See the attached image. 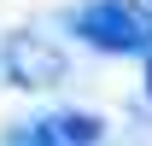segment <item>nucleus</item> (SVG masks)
<instances>
[{"mask_svg":"<svg viewBox=\"0 0 152 146\" xmlns=\"http://www.w3.org/2000/svg\"><path fill=\"white\" fill-rule=\"evenodd\" d=\"M140 58H146V93H152V47H146V53H140Z\"/></svg>","mask_w":152,"mask_h":146,"instance_id":"5","label":"nucleus"},{"mask_svg":"<svg viewBox=\"0 0 152 146\" xmlns=\"http://www.w3.org/2000/svg\"><path fill=\"white\" fill-rule=\"evenodd\" d=\"M0 70H6L12 88L47 93V88L64 82V53L47 35H35V29H18V35H6V47H0Z\"/></svg>","mask_w":152,"mask_h":146,"instance_id":"2","label":"nucleus"},{"mask_svg":"<svg viewBox=\"0 0 152 146\" xmlns=\"http://www.w3.org/2000/svg\"><path fill=\"white\" fill-rule=\"evenodd\" d=\"M0 146H58V134H53L47 117H35V123H12L0 134Z\"/></svg>","mask_w":152,"mask_h":146,"instance_id":"4","label":"nucleus"},{"mask_svg":"<svg viewBox=\"0 0 152 146\" xmlns=\"http://www.w3.org/2000/svg\"><path fill=\"white\" fill-rule=\"evenodd\" d=\"M146 6H152V0H146Z\"/></svg>","mask_w":152,"mask_h":146,"instance_id":"6","label":"nucleus"},{"mask_svg":"<svg viewBox=\"0 0 152 146\" xmlns=\"http://www.w3.org/2000/svg\"><path fill=\"white\" fill-rule=\"evenodd\" d=\"M76 41H88L94 53L111 58H140L152 47V12H140L134 0H88L70 12Z\"/></svg>","mask_w":152,"mask_h":146,"instance_id":"1","label":"nucleus"},{"mask_svg":"<svg viewBox=\"0 0 152 146\" xmlns=\"http://www.w3.org/2000/svg\"><path fill=\"white\" fill-rule=\"evenodd\" d=\"M47 123H53L58 146H99L105 140V123H99L94 111H53Z\"/></svg>","mask_w":152,"mask_h":146,"instance_id":"3","label":"nucleus"}]
</instances>
